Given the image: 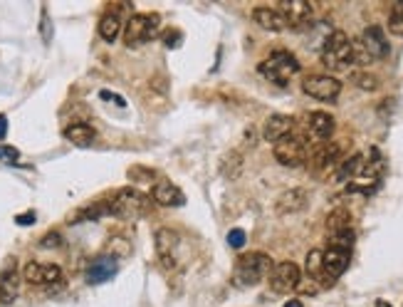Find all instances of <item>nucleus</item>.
Segmentation results:
<instances>
[{
  "label": "nucleus",
  "mask_w": 403,
  "mask_h": 307,
  "mask_svg": "<svg viewBox=\"0 0 403 307\" xmlns=\"http://www.w3.org/2000/svg\"><path fill=\"white\" fill-rule=\"evenodd\" d=\"M252 20H255L257 28L267 30V33H282V30L287 28L282 15H280L275 8H255V10H252Z\"/></svg>",
  "instance_id": "obj_20"
},
{
  "label": "nucleus",
  "mask_w": 403,
  "mask_h": 307,
  "mask_svg": "<svg viewBox=\"0 0 403 307\" xmlns=\"http://www.w3.org/2000/svg\"><path fill=\"white\" fill-rule=\"evenodd\" d=\"M23 278L30 285H55V283H62V267L52 265V263L33 260L23 267Z\"/></svg>",
  "instance_id": "obj_10"
},
{
  "label": "nucleus",
  "mask_w": 403,
  "mask_h": 307,
  "mask_svg": "<svg viewBox=\"0 0 403 307\" xmlns=\"http://www.w3.org/2000/svg\"><path fill=\"white\" fill-rule=\"evenodd\" d=\"M349 260H352L349 251H339V248L324 251V278H329V285L344 275V270L349 267Z\"/></svg>",
  "instance_id": "obj_17"
},
{
  "label": "nucleus",
  "mask_w": 403,
  "mask_h": 307,
  "mask_svg": "<svg viewBox=\"0 0 403 307\" xmlns=\"http://www.w3.org/2000/svg\"><path fill=\"white\" fill-rule=\"evenodd\" d=\"M183 40V33L181 30H169V33H164V45L166 47H178Z\"/></svg>",
  "instance_id": "obj_34"
},
{
  "label": "nucleus",
  "mask_w": 403,
  "mask_h": 307,
  "mask_svg": "<svg viewBox=\"0 0 403 307\" xmlns=\"http://www.w3.org/2000/svg\"><path fill=\"white\" fill-rule=\"evenodd\" d=\"M6 134H8V117L0 114V139H6Z\"/></svg>",
  "instance_id": "obj_39"
},
{
  "label": "nucleus",
  "mask_w": 403,
  "mask_h": 307,
  "mask_svg": "<svg viewBox=\"0 0 403 307\" xmlns=\"http://www.w3.org/2000/svg\"><path fill=\"white\" fill-rule=\"evenodd\" d=\"M352 245H354V231H341V233H334L329 238V248H339V251L352 253Z\"/></svg>",
  "instance_id": "obj_28"
},
{
  "label": "nucleus",
  "mask_w": 403,
  "mask_h": 307,
  "mask_svg": "<svg viewBox=\"0 0 403 307\" xmlns=\"http://www.w3.org/2000/svg\"><path fill=\"white\" fill-rule=\"evenodd\" d=\"M60 243H62V235L52 231V233H47L45 238L40 240V248H57Z\"/></svg>",
  "instance_id": "obj_35"
},
{
  "label": "nucleus",
  "mask_w": 403,
  "mask_h": 307,
  "mask_svg": "<svg viewBox=\"0 0 403 307\" xmlns=\"http://www.w3.org/2000/svg\"><path fill=\"white\" fill-rule=\"evenodd\" d=\"M153 245H156V256H159V263L166 267V270L176 265V256H178V235H176V231H171V228H159V231H156V238H153Z\"/></svg>",
  "instance_id": "obj_11"
},
{
  "label": "nucleus",
  "mask_w": 403,
  "mask_h": 307,
  "mask_svg": "<svg viewBox=\"0 0 403 307\" xmlns=\"http://www.w3.org/2000/svg\"><path fill=\"white\" fill-rule=\"evenodd\" d=\"M352 82L359 87V90H363V92H374V90H379V80H376L374 74H369V72H357L352 77Z\"/></svg>",
  "instance_id": "obj_29"
},
{
  "label": "nucleus",
  "mask_w": 403,
  "mask_h": 307,
  "mask_svg": "<svg viewBox=\"0 0 403 307\" xmlns=\"http://www.w3.org/2000/svg\"><path fill=\"white\" fill-rule=\"evenodd\" d=\"M275 159L277 164L290 166V169H297V166L307 164V147L305 139L300 137H284L282 142L275 144Z\"/></svg>",
  "instance_id": "obj_8"
},
{
  "label": "nucleus",
  "mask_w": 403,
  "mask_h": 307,
  "mask_svg": "<svg viewBox=\"0 0 403 307\" xmlns=\"http://www.w3.org/2000/svg\"><path fill=\"white\" fill-rule=\"evenodd\" d=\"M376 307H391V305H388V302H384V300H381V302H376Z\"/></svg>",
  "instance_id": "obj_41"
},
{
  "label": "nucleus",
  "mask_w": 403,
  "mask_h": 307,
  "mask_svg": "<svg viewBox=\"0 0 403 307\" xmlns=\"http://www.w3.org/2000/svg\"><path fill=\"white\" fill-rule=\"evenodd\" d=\"M388 33L391 35H403V0L396 3L388 13Z\"/></svg>",
  "instance_id": "obj_27"
},
{
  "label": "nucleus",
  "mask_w": 403,
  "mask_h": 307,
  "mask_svg": "<svg viewBox=\"0 0 403 307\" xmlns=\"http://www.w3.org/2000/svg\"><path fill=\"white\" fill-rule=\"evenodd\" d=\"M363 166V156L361 154H354V156H349V159H344L339 164V169H336L334 179L336 181H349V179H357L359 171H361Z\"/></svg>",
  "instance_id": "obj_24"
},
{
  "label": "nucleus",
  "mask_w": 403,
  "mask_h": 307,
  "mask_svg": "<svg viewBox=\"0 0 403 307\" xmlns=\"http://www.w3.org/2000/svg\"><path fill=\"white\" fill-rule=\"evenodd\" d=\"M341 156V147L334 142H322V147L314 149L307 159H309V164H312L314 171H324L329 169V166H336V161H339Z\"/></svg>",
  "instance_id": "obj_18"
},
{
  "label": "nucleus",
  "mask_w": 403,
  "mask_h": 307,
  "mask_svg": "<svg viewBox=\"0 0 403 307\" xmlns=\"http://www.w3.org/2000/svg\"><path fill=\"white\" fill-rule=\"evenodd\" d=\"M240 166H243V159H240V154H228L225 159H223V174L230 179H235L240 174Z\"/></svg>",
  "instance_id": "obj_30"
},
{
  "label": "nucleus",
  "mask_w": 403,
  "mask_h": 307,
  "mask_svg": "<svg viewBox=\"0 0 403 307\" xmlns=\"http://www.w3.org/2000/svg\"><path fill=\"white\" fill-rule=\"evenodd\" d=\"M322 63L329 69H347L354 65V45L347 33L334 30L322 45Z\"/></svg>",
  "instance_id": "obj_3"
},
{
  "label": "nucleus",
  "mask_w": 403,
  "mask_h": 307,
  "mask_svg": "<svg viewBox=\"0 0 403 307\" xmlns=\"http://www.w3.org/2000/svg\"><path fill=\"white\" fill-rule=\"evenodd\" d=\"M40 30H42V40H45V45L52 40V28H50V17H47V10H42V25H40Z\"/></svg>",
  "instance_id": "obj_37"
},
{
  "label": "nucleus",
  "mask_w": 403,
  "mask_h": 307,
  "mask_svg": "<svg viewBox=\"0 0 403 307\" xmlns=\"http://www.w3.org/2000/svg\"><path fill=\"white\" fill-rule=\"evenodd\" d=\"M99 97H102L104 102H114V104H117V107H126L124 97H119V94H114V92L102 90V92H99Z\"/></svg>",
  "instance_id": "obj_36"
},
{
  "label": "nucleus",
  "mask_w": 403,
  "mask_h": 307,
  "mask_svg": "<svg viewBox=\"0 0 403 307\" xmlns=\"http://www.w3.org/2000/svg\"><path fill=\"white\" fill-rule=\"evenodd\" d=\"M159 28H161V17L156 13H134L124 30L126 47L146 45L148 40H153V35L159 33Z\"/></svg>",
  "instance_id": "obj_4"
},
{
  "label": "nucleus",
  "mask_w": 403,
  "mask_h": 307,
  "mask_svg": "<svg viewBox=\"0 0 403 307\" xmlns=\"http://www.w3.org/2000/svg\"><path fill=\"white\" fill-rule=\"evenodd\" d=\"M151 201L153 204L164 206V208H178V206L186 204V196L183 191L171 181H159L151 191Z\"/></svg>",
  "instance_id": "obj_15"
},
{
  "label": "nucleus",
  "mask_w": 403,
  "mask_h": 307,
  "mask_svg": "<svg viewBox=\"0 0 403 307\" xmlns=\"http://www.w3.org/2000/svg\"><path fill=\"white\" fill-rule=\"evenodd\" d=\"M292 129H295V117L290 114H273L270 119L265 122V131H262V137L265 142H282L284 137H290Z\"/></svg>",
  "instance_id": "obj_14"
},
{
  "label": "nucleus",
  "mask_w": 403,
  "mask_h": 307,
  "mask_svg": "<svg viewBox=\"0 0 403 307\" xmlns=\"http://www.w3.org/2000/svg\"><path fill=\"white\" fill-rule=\"evenodd\" d=\"M307 126H309V134L319 142H329L332 134H334V117L327 112H312L307 117Z\"/></svg>",
  "instance_id": "obj_19"
},
{
  "label": "nucleus",
  "mask_w": 403,
  "mask_h": 307,
  "mask_svg": "<svg viewBox=\"0 0 403 307\" xmlns=\"http://www.w3.org/2000/svg\"><path fill=\"white\" fill-rule=\"evenodd\" d=\"M107 208L112 216L119 218H142L151 210V196L142 194L137 188H119L112 199L107 201Z\"/></svg>",
  "instance_id": "obj_2"
},
{
  "label": "nucleus",
  "mask_w": 403,
  "mask_h": 307,
  "mask_svg": "<svg viewBox=\"0 0 403 307\" xmlns=\"http://www.w3.org/2000/svg\"><path fill=\"white\" fill-rule=\"evenodd\" d=\"M273 260L267 253H245L238 258L233 270V283L238 288H255L273 273Z\"/></svg>",
  "instance_id": "obj_1"
},
{
  "label": "nucleus",
  "mask_w": 403,
  "mask_h": 307,
  "mask_svg": "<svg viewBox=\"0 0 403 307\" xmlns=\"http://www.w3.org/2000/svg\"><path fill=\"white\" fill-rule=\"evenodd\" d=\"M228 245H230V248H243L245 245V231L243 228H233V231L228 233Z\"/></svg>",
  "instance_id": "obj_32"
},
{
  "label": "nucleus",
  "mask_w": 403,
  "mask_h": 307,
  "mask_svg": "<svg viewBox=\"0 0 403 307\" xmlns=\"http://www.w3.org/2000/svg\"><path fill=\"white\" fill-rule=\"evenodd\" d=\"M267 278H270V288H273L275 292H280V295H284V292L297 290V285H300V280H302V270L297 263L284 260V263H277Z\"/></svg>",
  "instance_id": "obj_7"
},
{
  "label": "nucleus",
  "mask_w": 403,
  "mask_h": 307,
  "mask_svg": "<svg viewBox=\"0 0 403 307\" xmlns=\"http://www.w3.org/2000/svg\"><path fill=\"white\" fill-rule=\"evenodd\" d=\"M260 72L265 74L267 80L275 82V85L284 87L287 82L300 72V63H297V57L287 50H277L273 55L267 57L265 63L260 65Z\"/></svg>",
  "instance_id": "obj_5"
},
{
  "label": "nucleus",
  "mask_w": 403,
  "mask_h": 307,
  "mask_svg": "<svg viewBox=\"0 0 403 307\" xmlns=\"http://www.w3.org/2000/svg\"><path fill=\"white\" fill-rule=\"evenodd\" d=\"M307 204H309V194H307L305 188H290V191H284L277 199L275 210H277L280 216H292V213L305 210Z\"/></svg>",
  "instance_id": "obj_16"
},
{
  "label": "nucleus",
  "mask_w": 403,
  "mask_h": 307,
  "mask_svg": "<svg viewBox=\"0 0 403 307\" xmlns=\"http://www.w3.org/2000/svg\"><path fill=\"white\" fill-rule=\"evenodd\" d=\"M361 50L366 52V57H369L371 63L374 60H384V57L391 52V47H388V40L386 35H384V30L379 28V25H369V28L363 30L361 35Z\"/></svg>",
  "instance_id": "obj_12"
},
{
  "label": "nucleus",
  "mask_w": 403,
  "mask_h": 307,
  "mask_svg": "<svg viewBox=\"0 0 403 307\" xmlns=\"http://www.w3.org/2000/svg\"><path fill=\"white\" fill-rule=\"evenodd\" d=\"M17 288H20V278L15 270H6L0 275V305H12L17 297Z\"/></svg>",
  "instance_id": "obj_22"
},
{
  "label": "nucleus",
  "mask_w": 403,
  "mask_h": 307,
  "mask_svg": "<svg viewBox=\"0 0 403 307\" xmlns=\"http://www.w3.org/2000/svg\"><path fill=\"white\" fill-rule=\"evenodd\" d=\"M327 231H329L332 235L341 233V231H352V213H349L347 208L332 210L329 218H327Z\"/></svg>",
  "instance_id": "obj_25"
},
{
  "label": "nucleus",
  "mask_w": 403,
  "mask_h": 307,
  "mask_svg": "<svg viewBox=\"0 0 403 307\" xmlns=\"http://www.w3.org/2000/svg\"><path fill=\"white\" fill-rule=\"evenodd\" d=\"M20 159V151H17L15 147H8V144H0V161H8V164H12V161Z\"/></svg>",
  "instance_id": "obj_33"
},
{
  "label": "nucleus",
  "mask_w": 403,
  "mask_h": 307,
  "mask_svg": "<svg viewBox=\"0 0 403 307\" xmlns=\"http://www.w3.org/2000/svg\"><path fill=\"white\" fill-rule=\"evenodd\" d=\"M302 92L319 102H336L341 92V82L332 74H309L302 80Z\"/></svg>",
  "instance_id": "obj_6"
},
{
  "label": "nucleus",
  "mask_w": 403,
  "mask_h": 307,
  "mask_svg": "<svg viewBox=\"0 0 403 307\" xmlns=\"http://www.w3.org/2000/svg\"><path fill=\"white\" fill-rule=\"evenodd\" d=\"M284 307H305V305H302V300H297V297H292V300L284 302Z\"/></svg>",
  "instance_id": "obj_40"
},
{
  "label": "nucleus",
  "mask_w": 403,
  "mask_h": 307,
  "mask_svg": "<svg viewBox=\"0 0 403 307\" xmlns=\"http://www.w3.org/2000/svg\"><path fill=\"white\" fill-rule=\"evenodd\" d=\"M121 33V15L119 13H104L99 20V35L104 42H114Z\"/></svg>",
  "instance_id": "obj_23"
},
{
  "label": "nucleus",
  "mask_w": 403,
  "mask_h": 307,
  "mask_svg": "<svg viewBox=\"0 0 403 307\" xmlns=\"http://www.w3.org/2000/svg\"><path fill=\"white\" fill-rule=\"evenodd\" d=\"M35 221H37V213H35V210H28V213H20V216L15 218L17 226H33Z\"/></svg>",
  "instance_id": "obj_38"
},
{
  "label": "nucleus",
  "mask_w": 403,
  "mask_h": 307,
  "mask_svg": "<svg viewBox=\"0 0 403 307\" xmlns=\"http://www.w3.org/2000/svg\"><path fill=\"white\" fill-rule=\"evenodd\" d=\"M307 273L312 280L324 278V251H309L307 253Z\"/></svg>",
  "instance_id": "obj_26"
},
{
  "label": "nucleus",
  "mask_w": 403,
  "mask_h": 307,
  "mask_svg": "<svg viewBox=\"0 0 403 307\" xmlns=\"http://www.w3.org/2000/svg\"><path fill=\"white\" fill-rule=\"evenodd\" d=\"M153 176H156V171L146 169V166H131L129 169L131 181H153Z\"/></svg>",
  "instance_id": "obj_31"
},
{
  "label": "nucleus",
  "mask_w": 403,
  "mask_h": 307,
  "mask_svg": "<svg viewBox=\"0 0 403 307\" xmlns=\"http://www.w3.org/2000/svg\"><path fill=\"white\" fill-rule=\"evenodd\" d=\"M65 139L69 144H74V147H92L94 139H97V131L92 129L89 124H85V122H74V124H69L65 129Z\"/></svg>",
  "instance_id": "obj_21"
},
{
  "label": "nucleus",
  "mask_w": 403,
  "mask_h": 307,
  "mask_svg": "<svg viewBox=\"0 0 403 307\" xmlns=\"http://www.w3.org/2000/svg\"><path fill=\"white\" fill-rule=\"evenodd\" d=\"M277 13L282 15L284 25H290L292 30H302L312 23V6L305 0H284L277 6Z\"/></svg>",
  "instance_id": "obj_9"
},
{
  "label": "nucleus",
  "mask_w": 403,
  "mask_h": 307,
  "mask_svg": "<svg viewBox=\"0 0 403 307\" xmlns=\"http://www.w3.org/2000/svg\"><path fill=\"white\" fill-rule=\"evenodd\" d=\"M117 270H119L117 258L114 256H99V258H94V260L89 263V267H87V283L89 285H102V283H107V280H112L114 275H117Z\"/></svg>",
  "instance_id": "obj_13"
}]
</instances>
